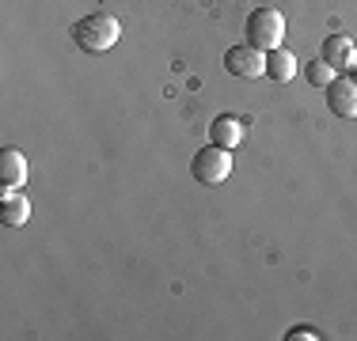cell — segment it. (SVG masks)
Here are the masks:
<instances>
[{"instance_id": "1", "label": "cell", "mask_w": 357, "mask_h": 341, "mask_svg": "<svg viewBox=\"0 0 357 341\" xmlns=\"http://www.w3.org/2000/svg\"><path fill=\"white\" fill-rule=\"evenodd\" d=\"M122 38V23L107 12H96V15H84V19L73 23V42L84 49V54H107L114 42Z\"/></svg>"}, {"instance_id": "2", "label": "cell", "mask_w": 357, "mask_h": 341, "mask_svg": "<svg viewBox=\"0 0 357 341\" xmlns=\"http://www.w3.org/2000/svg\"><path fill=\"white\" fill-rule=\"evenodd\" d=\"M243 31H248V46L270 54V49H278L285 38V15L278 12V8H255L248 15V23H243Z\"/></svg>"}, {"instance_id": "3", "label": "cell", "mask_w": 357, "mask_h": 341, "mask_svg": "<svg viewBox=\"0 0 357 341\" xmlns=\"http://www.w3.org/2000/svg\"><path fill=\"white\" fill-rule=\"evenodd\" d=\"M190 175H194V182H202V186H220L228 175H232V148L209 144V148L194 152Z\"/></svg>"}, {"instance_id": "4", "label": "cell", "mask_w": 357, "mask_h": 341, "mask_svg": "<svg viewBox=\"0 0 357 341\" xmlns=\"http://www.w3.org/2000/svg\"><path fill=\"white\" fill-rule=\"evenodd\" d=\"M225 72L228 76H240V80H259V76H266V54L255 46H232L225 54Z\"/></svg>"}, {"instance_id": "5", "label": "cell", "mask_w": 357, "mask_h": 341, "mask_svg": "<svg viewBox=\"0 0 357 341\" xmlns=\"http://www.w3.org/2000/svg\"><path fill=\"white\" fill-rule=\"evenodd\" d=\"M327 110L335 118H357V80L354 76H335V80L327 84Z\"/></svg>"}, {"instance_id": "6", "label": "cell", "mask_w": 357, "mask_h": 341, "mask_svg": "<svg viewBox=\"0 0 357 341\" xmlns=\"http://www.w3.org/2000/svg\"><path fill=\"white\" fill-rule=\"evenodd\" d=\"M27 186V159L20 148H0V190H23Z\"/></svg>"}, {"instance_id": "7", "label": "cell", "mask_w": 357, "mask_h": 341, "mask_svg": "<svg viewBox=\"0 0 357 341\" xmlns=\"http://www.w3.org/2000/svg\"><path fill=\"white\" fill-rule=\"evenodd\" d=\"M0 220L4 228H23L31 220V201L23 190H0Z\"/></svg>"}, {"instance_id": "8", "label": "cell", "mask_w": 357, "mask_h": 341, "mask_svg": "<svg viewBox=\"0 0 357 341\" xmlns=\"http://www.w3.org/2000/svg\"><path fill=\"white\" fill-rule=\"evenodd\" d=\"M243 133H248V125H243V118H236V114H220V118H213V125H209L213 144H220V148H232V152L243 144Z\"/></svg>"}, {"instance_id": "9", "label": "cell", "mask_w": 357, "mask_h": 341, "mask_svg": "<svg viewBox=\"0 0 357 341\" xmlns=\"http://www.w3.org/2000/svg\"><path fill=\"white\" fill-rule=\"evenodd\" d=\"M354 57H357V46L346 34H331L327 42H323V61H327L335 72H342V68H350L354 65Z\"/></svg>"}, {"instance_id": "10", "label": "cell", "mask_w": 357, "mask_h": 341, "mask_svg": "<svg viewBox=\"0 0 357 341\" xmlns=\"http://www.w3.org/2000/svg\"><path fill=\"white\" fill-rule=\"evenodd\" d=\"M266 76L274 84H289L296 76V54H289V49H270L266 54Z\"/></svg>"}, {"instance_id": "11", "label": "cell", "mask_w": 357, "mask_h": 341, "mask_svg": "<svg viewBox=\"0 0 357 341\" xmlns=\"http://www.w3.org/2000/svg\"><path fill=\"white\" fill-rule=\"evenodd\" d=\"M304 80H308L312 88H327V84L335 80V68L323 61V57H319V61H308V65H304Z\"/></svg>"}, {"instance_id": "12", "label": "cell", "mask_w": 357, "mask_h": 341, "mask_svg": "<svg viewBox=\"0 0 357 341\" xmlns=\"http://www.w3.org/2000/svg\"><path fill=\"white\" fill-rule=\"evenodd\" d=\"M285 338H289V341H296V338H301V341H316V338H319V330H312V326H293Z\"/></svg>"}, {"instance_id": "13", "label": "cell", "mask_w": 357, "mask_h": 341, "mask_svg": "<svg viewBox=\"0 0 357 341\" xmlns=\"http://www.w3.org/2000/svg\"><path fill=\"white\" fill-rule=\"evenodd\" d=\"M350 72H354V80H357V57H354V65H350Z\"/></svg>"}]
</instances>
